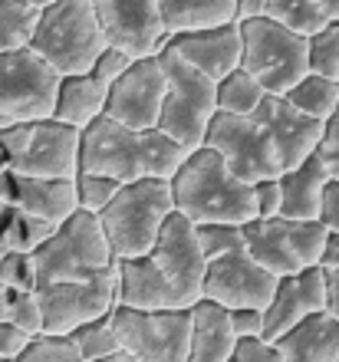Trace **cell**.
I'll list each match as a JSON object with an SVG mask.
<instances>
[{
	"instance_id": "obj_1",
	"label": "cell",
	"mask_w": 339,
	"mask_h": 362,
	"mask_svg": "<svg viewBox=\"0 0 339 362\" xmlns=\"http://www.w3.org/2000/svg\"><path fill=\"white\" fill-rule=\"evenodd\" d=\"M119 303L135 310H191L205 300L207 257L195 221L171 214L145 257L119 260Z\"/></svg>"
},
{
	"instance_id": "obj_2",
	"label": "cell",
	"mask_w": 339,
	"mask_h": 362,
	"mask_svg": "<svg viewBox=\"0 0 339 362\" xmlns=\"http://www.w3.org/2000/svg\"><path fill=\"white\" fill-rule=\"evenodd\" d=\"M191 148L171 139L161 129H132L103 115L89 129H83L79 148V172L113 175L115 181L139 178H175L188 162Z\"/></svg>"
},
{
	"instance_id": "obj_3",
	"label": "cell",
	"mask_w": 339,
	"mask_h": 362,
	"mask_svg": "<svg viewBox=\"0 0 339 362\" xmlns=\"http://www.w3.org/2000/svg\"><path fill=\"white\" fill-rule=\"evenodd\" d=\"M175 211L195 224L227 221V224H251L257 221L254 185L231 172V165L214 148H195L188 162L171 178Z\"/></svg>"
},
{
	"instance_id": "obj_4",
	"label": "cell",
	"mask_w": 339,
	"mask_h": 362,
	"mask_svg": "<svg viewBox=\"0 0 339 362\" xmlns=\"http://www.w3.org/2000/svg\"><path fill=\"white\" fill-rule=\"evenodd\" d=\"M175 214V191L168 178L125 181L113 204L99 214L115 260L145 257L159 244L161 230Z\"/></svg>"
},
{
	"instance_id": "obj_5",
	"label": "cell",
	"mask_w": 339,
	"mask_h": 362,
	"mask_svg": "<svg viewBox=\"0 0 339 362\" xmlns=\"http://www.w3.org/2000/svg\"><path fill=\"white\" fill-rule=\"evenodd\" d=\"M109 47L105 27L93 0H57L43 10L30 49L43 57L59 76L89 73Z\"/></svg>"
},
{
	"instance_id": "obj_6",
	"label": "cell",
	"mask_w": 339,
	"mask_h": 362,
	"mask_svg": "<svg viewBox=\"0 0 339 362\" xmlns=\"http://www.w3.org/2000/svg\"><path fill=\"white\" fill-rule=\"evenodd\" d=\"M83 129L59 122L57 115L0 129V172L33 178H76L79 175Z\"/></svg>"
},
{
	"instance_id": "obj_7",
	"label": "cell",
	"mask_w": 339,
	"mask_h": 362,
	"mask_svg": "<svg viewBox=\"0 0 339 362\" xmlns=\"http://www.w3.org/2000/svg\"><path fill=\"white\" fill-rule=\"evenodd\" d=\"M159 59L165 66V79H168L159 129L195 152L205 145L207 129L217 115V79L191 66L188 59H181L171 49H161Z\"/></svg>"
},
{
	"instance_id": "obj_8",
	"label": "cell",
	"mask_w": 339,
	"mask_h": 362,
	"mask_svg": "<svg viewBox=\"0 0 339 362\" xmlns=\"http://www.w3.org/2000/svg\"><path fill=\"white\" fill-rule=\"evenodd\" d=\"M33 257H37L40 284L83 280V276L103 274V270H113L119 264L99 214L83 208L63 221L53 230V238L33 250Z\"/></svg>"
},
{
	"instance_id": "obj_9",
	"label": "cell",
	"mask_w": 339,
	"mask_h": 362,
	"mask_svg": "<svg viewBox=\"0 0 339 362\" xmlns=\"http://www.w3.org/2000/svg\"><path fill=\"white\" fill-rule=\"evenodd\" d=\"M244 57L241 66L260 79L270 95H287L310 73V37L283 27L273 17H257L241 23Z\"/></svg>"
},
{
	"instance_id": "obj_10",
	"label": "cell",
	"mask_w": 339,
	"mask_h": 362,
	"mask_svg": "<svg viewBox=\"0 0 339 362\" xmlns=\"http://www.w3.org/2000/svg\"><path fill=\"white\" fill-rule=\"evenodd\" d=\"M59 73L33 49L0 53V129L57 112Z\"/></svg>"
},
{
	"instance_id": "obj_11",
	"label": "cell",
	"mask_w": 339,
	"mask_h": 362,
	"mask_svg": "<svg viewBox=\"0 0 339 362\" xmlns=\"http://www.w3.org/2000/svg\"><path fill=\"white\" fill-rule=\"evenodd\" d=\"M330 230L323 221L257 218L244 224V247L277 276H293L300 270L320 267V254Z\"/></svg>"
},
{
	"instance_id": "obj_12",
	"label": "cell",
	"mask_w": 339,
	"mask_h": 362,
	"mask_svg": "<svg viewBox=\"0 0 339 362\" xmlns=\"http://www.w3.org/2000/svg\"><path fill=\"white\" fill-rule=\"evenodd\" d=\"M113 326L125 353L139 362H188L191 349V310H135L115 306Z\"/></svg>"
},
{
	"instance_id": "obj_13",
	"label": "cell",
	"mask_w": 339,
	"mask_h": 362,
	"mask_svg": "<svg viewBox=\"0 0 339 362\" xmlns=\"http://www.w3.org/2000/svg\"><path fill=\"white\" fill-rule=\"evenodd\" d=\"M40 306H43V333L69 336L83 323L113 316L119 306V267L83 280H57L40 284Z\"/></svg>"
},
{
	"instance_id": "obj_14",
	"label": "cell",
	"mask_w": 339,
	"mask_h": 362,
	"mask_svg": "<svg viewBox=\"0 0 339 362\" xmlns=\"http://www.w3.org/2000/svg\"><path fill=\"white\" fill-rule=\"evenodd\" d=\"M207 148H214L231 172L241 175L244 181L257 185L264 178L283 175L277 148H273L270 135L257 115H234V112H217L205 139Z\"/></svg>"
},
{
	"instance_id": "obj_15",
	"label": "cell",
	"mask_w": 339,
	"mask_h": 362,
	"mask_svg": "<svg viewBox=\"0 0 339 362\" xmlns=\"http://www.w3.org/2000/svg\"><path fill=\"white\" fill-rule=\"evenodd\" d=\"M277 286L280 276L267 270L247 247L207 260L205 300H214L224 310H267Z\"/></svg>"
},
{
	"instance_id": "obj_16",
	"label": "cell",
	"mask_w": 339,
	"mask_h": 362,
	"mask_svg": "<svg viewBox=\"0 0 339 362\" xmlns=\"http://www.w3.org/2000/svg\"><path fill=\"white\" fill-rule=\"evenodd\" d=\"M165 93H168V79H165L161 59H135L132 66L109 86L105 115L122 125H132V129H159Z\"/></svg>"
},
{
	"instance_id": "obj_17",
	"label": "cell",
	"mask_w": 339,
	"mask_h": 362,
	"mask_svg": "<svg viewBox=\"0 0 339 362\" xmlns=\"http://www.w3.org/2000/svg\"><path fill=\"white\" fill-rule=\"evenodd\" d=\"M93 7L103 20L109 43L125 49L129 57H159L168 43L161 0H93Z\"/></svg>"
},
{
	"instance_id": "obj_18",
	"label": "cell",
	"mask_w": 339,
	"mask_h": 362,
	"mask_svg": "<svg viewBox=\"0 0 339 362\" xmlns=\"http://www.w3.org/2000/svg\"><path fill=\"white\" fill-rule=\"evenodd\" d=\"M254 115L264 122L283 172H290V168H297V165H303L306 158L316 155V148H320V142H323V125L326 122L300 112L287 95L267 93V99L260 103V109H257Z\"/></svg>"
},
{
	"instance_id": "obj_19",
	"label": "cell",
	"mask_w": 339,
	"mask_h": 362,
	"mask_svg": "<svg viewBox=\"0 0 339 362\" xmlns=\"http://www.w3.org/2000/svg\"><path fill=\"white\" fill-rule=\"evenodd\" d=\"M330 310V280L323 267L300 270L293 276H280L270 306L264 310V339L277 343L287 329L303 323L306 316Z\"/></svg>"
},
{
	"instance_id": "obj_20",
	"label": "cell",
	"mask_w": 339,
	"mask_h": 362,
	"mask_svg": "<svg viewBox=\"0 0 339 362\" xmlns=\"http://www.w3.org/2000/svg\"><path fill=\"white\" fill-rule=\"evenodd\" d=\"M0 201L57 228L79 211L76 178H33V175L0 172Z\"/></svg>"
},
{
	"instance_id": "obj_21",
	"label": "cell",
	"mask_w": 339,
	"mask_h": 362,
	"mask_svg": "<svg viewBox=\"0 0 339 362\" xmlns=\"http://www.w3.org/2000/svg\"><path fill=\"white\" fill-rule=\"evenodd\" d=\"M165 49L188 59L191 66H198L211 79H224L227 73H234L241 66L244 37H241V23L234 20V23H221V27L175 33V37H168Z\"/></svg>"
},
{
	"instance_id": "obj_22",
	"label": "cell",
	"mask_w": 339,
	"mask_h": 362,
	"mask_svg": "<svg viewBox=\"0 0 339 362\" xmlns=\"http://www.w3.org/2000/svg\"><path fill=\"white\" fill-rule=\"evenodd\" d=\"M273 346L287 362H339V316L330 310L306 316Z\"/></svg>"
},
{
	"instance_id": "obj_23",
	"label": "cell",
	"mask_w": 339,
	"mask_h": 362,
	"mask_svg": "<svg viewBox=\"0 0 339 362\" xmlns=\"http://www.w3.org/2000/svg\"><path fill=\"white\" fill-rule=\"evenodd\" d=\"M191 349L188 362H231L237 349V333L231 323V310L217 306L214 300H201L191 306Z\"/></svg>"
},
{
	"instance_id": "obj_24",
	"label": "cell",
	"mask_w": 339,
	"mask_h": 362,
	"mask_svg": "<svg viewBox=\"0 0 339 362\" xmlns=\"http://www.w3.org/2000/svg\"><path fill=\"white\" fill-rule=\"evenodd\" d=\"M333 175L326 172V165L320 162V155L306 158L303 165L290 168L280 175L283 188V218L293 221H320V204L323 191L330 185Z\"/></svg>"
},
{
	"instance_id": "obj_25",
	"label": "cell",
	"mask_w": 339,
	"mask_h": 362,
	"mask_svg": "<svg viewBox=\"0 0 339 362\" xmlns=\"http://www.w3.org/2000/svg\"><path fill=\"white\" fill-rule=\"evenodd\" d=\"M109 105V86L99 83L93 73H73V76L59 79V95H57V119L76 129H89L96 119L105 115Z\"/></svg>"
},
{
	"instance_id": "obj_26",
	"label": "cell",
	"mask_w": 339,
	"mask_h": 362,
	"mask_svg": "<svg viewBox=\"0 0 339 362\" xmlns=\"http://www.w3.org/2000/svg\"><path fill=\"white\" fill-rule=\"evenodd\" d=\"M161 20L168 37L221 27L237 20V0H161Z\"/></svg>"
},
{
	"instance_id": "obj_27",
	"label": "cell",
	"mask_w": 339,
	"mask_h": 362,
	"mask_svg": "<svg viewBox=\"0 0 339 362\" xmlns=\"http://www.w3.org/2000/svg\"><path fill=\"white\" fill-rule=\"evenodd\" d=\"M267 99V89L254 73L237 66L224 79H217V112H234V115H254L260 103Z\"/></svg>"
},
{
	"instance_id": "obj_28",
	"label": "cell",
	"mask_w": 339,
	"mask_h": 362,
	"mask_svg": "<svg viewBox=\"0 0 339 362\" xmlns=\"http://www.w3.org/2000/svg\"><path fill=\"white\" fill-rule=\"evenodd\" d=\"M43 10L27 0H0V53L4 49H30Z\"/></svg>"
},
{
	"instance_id": "obj_29",
	"label": "cell",
	"mask_w": 339,
	"mask_h": 362,
	"mask_svg": "<svg viewBox=\"0 0 339 362\" xmlns=\"http://www.w3.org/2000/svg\"><path fill=\"white\" fill-rule=\"evenodd\" d=\"M287 99H290L300 112L326 122L339 109V79L320 76V73H306V76L287 93Z\"/></svg>"
},
{
	"instance_id": "obj_30",
	"label": "cell",
	"mask_w": 339,
	"mask_h": 362,
	"mask_svg": "<svg viewBox=\"0 0 339 362\" xmlns=\"http://www.w3.org/2000/svg\"><path fill=\"white\" fill-rule=\"evenodd\" d=\"M267 17L280 20L283 27L297 30L303 37H313L333 23L320 0H267Z\"/></svg>"
},
{
	"instance_id": "obj_31",
	"label": "cell",
	"mask_w": 339,
	"mask_h": 362,
	"mask_svg": "<svg viewBox=\"0 0 339 362\" xmlns=\"http://www.w3.org/2000/svg\"><path fill=\"white\" fill-rule=\"evenodd\" d=\"M69 339L76 343V349L83 353L86 362H96V359H105L122 349L119 343V333L113 326V316H103V320H93V323H83L79 329L69 333Z\"/></svg>"
},
{
	"instance_id": "obj_32",
	"label": "cell",
	"mask_w": 339,
	"mask_h": 362,
	"mask_svg": "<svg viewBox=\"0 0 339 362\" xmlns=\"http://www.w3.org/2000/svg\"><path fill=\"white\" fill-rule=\"evenodd\" d=\"M122 191V181H115L113 175H99V172H79L76 175V201L83 211L103 214L113 198Z\"/></svg>"
},
{
	"instance_id": "obj_33",
	"label": "cell",
	"mask_w": 339,
	"mask_h": 362,
	"mask_svg": "<svg viewBox=\"0 0 339 362\" xmlns=\"http://www.w3.org/2000/svg\"><path fill=\"white\" fill-rule=\"evenodd\" d=\"M207 260L224 257L231 250L244 247V224H227V221H207V224H195Z\"/></svg>"
},
{
	"instance_id": "obj_34",
	"label": "cell",
	"mask_w": 339,
	"mask_h": 362,
	"mask_svg": "<svg viewBox=\"0 0 339 362\" xmlns=\"http://www.w3.org/2000/svg\"><path fill=\"white\" fill-rule=\"evenodd\" d=\"M17 362H86L83 353L76 349L69 336H53V333H37L33 343L20 353Z\"/></svg>"
},
{
	"instance_id": "obj_35",
	"label": "cell",
	"mask_w": 339,
	"mask_h": 362,
	"mask_svg": "<svg viewBox=\"0 0 339 362\" xmlns=\"http://www.w3.org/2000/svg\"><path fill=\"white\" fill-rule=\"evenodd\" d=\"M310 73L339 79V20L310 37Z\"/></svg>"
},
{
	"instance_id": "obj_36",
	"label": "cell",
	"mask_w": 339,
	"mask_h": 362,
	"mask_svg": "<svg viewBox=\"0 0 339 362\" xmlns=\"http://www.w3.org/2000/svg\"><path fill=\"white\" fill-rule=\"evenodd\" d=\"M4 320L23 326L27 333H43V306H40V293L37 290H13L7 286V313Z\"/></svg>"
},
{
	"instance_id": "obj_37",
	"label": "cell",
	"mask_w": 339,
	"mask_h": 362,
	"mask_svg": "<svg viewBox=\"0 0 339 362\" xmlns=\"http://www.w3.org/2000/svg\"><path fill=\"white\" fill-rule=\"evenodd\" d=\"M0 280L13 290H40L37 257L30 250H10L0 264Z\"/></svg>"
},
{
	"instance_id": "obj_38",
	"label": "cell",
	"mask_w": 339,
	"mask_h": 362,
	"mask_svg": "<svg viewBox=\"0 0 339 362\" xmlns=\"http://www.w3.org/2000/svg\"><path fill=\"white\" fill-rule=\"evenodd\" d=\"M132 63H135V57H129L125 49H119V47H113V43H109V47L103 49V57H99V59L93 63V69H89V73H93V76L99 79V83L113 86L115 79L122 76V73H125L129 66H132Z\"/></svg>"
},
{
	"instance_id": "obj_39",
	"label": "cell",
	"mask_w": 339,
	"mask_h": 362,
	"mask_svg": "<svg viewBox=\"0 0 339 362\" xmlns=\"http://www.w3.org/2000/svg\"><path fill=\"white\" fill-rule=\"evenodd\" d=\"M254 198H257V218H280V214H283L280 175H277V178L257 181V185H254Z\"/></svg>"
},
{
	"instance_id": "obj_40",
	"label": "cell",
	"mask_w": 339,
	"mask_h": 362,
	"mask_svg": "<svg viewBox=\"0 0 339 362\" xmlns=\"http://www.w3.org/2000/svg\"><path fill=\"white\" fill-rule=\"evenodd\" d=\"M30 343H33V333H27L23 326L10 323V320H0V359L17 362Z\"/></svg>"
},
{
	"instance_id": "obj_41",
	"label": "cell",
	"mask_w": 339,
	"mask_h": 362,
	"mask_svg": "<svg viewBox=\"0 0 339 362\" xmlns=\"http://www.w3.org/2000/svg\"><path fill=\"white\" fill-rule=\"evenodd\" d=\"M316 155H320V162L326 165V172H330L333 178H339V109L326 119V125H323V142H320V148H316Z\"/></svg>"
},
{
	"instance_id": "obj_42",
	"label": "cell",
	"mask_w": 339,
	"mask_h": 362,
	"mask_svg": "<svg viewBox=\"0 0 339 362\" xmlns=\"http://www.w3.org/2000/svg\"><path fill=\"white\" fill-rule=\"evenodd\" d=\"M231 362H287L270 339H241Z\"/></svg>"
},
{
	"instance_id": "obj_43",
	"label": "cell",
	"mask_w": 339,
	"mask_h": 362,
	"mask_svg": "<svg viewBox=\"0 0 339 362\" xmlns=\"http://www.w3.org/2000/svg\"><path fill=\"white\" fill-rule=\"evenodd\" d=\"M237 339H264V310H231Z\"/></svg>"
},
{
	"instance_id": "obj_44",
	"label": "cell",
	"mask_w": 339,
	"mask_h": 362,
	"mask_svg": "<svg viewBox=\"0 0 339 362\" xmlns=\"http://www.w3.org/2000/svg\"><path fill=\"white\" fill-rule=\"evenodd\" d=\"M320 221L326 230H339V178H330V185L323 191Z\"/></svg>"
},
{
	"instance_id": "obj_45",
	"label": "cell",
	"mask_w": 339,
	"mask_h": 362,
	"mask_svg": "<svg viewBox=\"0 0 339 362\" xmlns=\"http://www.w3.org/2000/svg\"><path fill=\"white\" fill-rule=\"evenodd\" d=\"M10 250H17V234H13V208L0 201V264Z\"/></svg>"
},
{
	"instance_id": "obj_46",
	"label": "cell",
	"mask_w": 339,
	"mask_h": 362,
	"mask_svg": "<svg viewBox=\"0 0 339 362\" xmlns=\"http://www.w3.org/2000/svg\"><path fill=\"white\" fill-rule=\"evenodd\" d=\"M320 267L326 270V274L339 270V230L326 234V244H323V254H320Z\"/></svg>"
},
{
	"instance_id": "obj_47",
	"label": "cell",
	"mask_w": 339,
	"mask_h": 362,
	"mask_svg": "<svg viewBox=\"0 0 339 362\" xmlns=\"http://www.w3.org/2000/svg\"><path fill=\"white\" fill-rule=\"evenodd\" d=\"M267 17V0H237V23Z\"/></svg>"
},
{
	"instance_id": "obj_48",
	"label": "cell",
	"mask_w": 339,
	"mask_h": 362,
	"mask_svg": "<svg viewBox=\"0 0 339 362\" xmlns=\"http://www.w3.org/2000/svg\"><path fill=\"white\" fill-rule=\"evenodd\" d=\"M326 280H330V313L339 316V270H330Z\"/></svg>"
},
{
	"instance_id": "obj_49",
	"label": "cell",
	"mask_w": 339,
	"mask_h": 362,
	"mask_svg": "<svg viewBox=\"0 0 339 362\" xmlns=\"http://www.w3.org/2000/svg\"><path fill=\"white\" fill-rule=\"evenodd\" d=\"M96 362H139L132 353H125V349H119V353H113V356H105V359H96Z\"/></svg>"
},
{
	"instance_id": "obj_50",
	"label": "cell",
	"mask_w": 339,
	"mask_h": 362,
	"mask_svg": "<svg viewBox=\"0 0 339 362\" xmlns=\"http://www.w3.org/2000/svg\"><path fill=\"white\" fill-rule=\"evenodd\" d=\"M323 7H326V13H330V20H339V0H320Z\"/></svg>"
},
{
	"instance_id": "obj_51",
	"label": "cell",
	"mask_w": 339,
	"mask_h": 362,
	"mask_svg": "<svg viewBox=\"0 0 339 362\" xmlns=\"http://www.w3.org/2000/svg\"><path fill=\"white\" fill-rule=\"evenodd\" d=\"M4 313H7V284L0 280V320H4Z\"/></svg>"
},
{
	"instance_id": "obj_52",
	"label": "cell",
	"mask_w": 339,
	"mask_h": 362,
	"mask_svg": "<svg viewBox=\"0 0 339 362\" xmlns=\"http://www.w3.org/2000/svg\"><path fill=\"white\" fill-rule=\"evenodd\" d=\"M27 4H33V7H40V10H47L50 4H57V0H27Z\"/></svg>"
},
{
	"instance_id": "obj_53",
	"label": "cell",
	"mask_w": 339,
	"mask_h": 362,
	"mask_svg": "<svg viewBox=\"0 0 339 362\" xmlns=\"http://www.w3.org/2000/svg\"><path fill=\"white\" fill-rule=\"evenodd\" d=\"M0 362H7V359H0Z\"/></svg>"
}]
</instances>
